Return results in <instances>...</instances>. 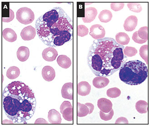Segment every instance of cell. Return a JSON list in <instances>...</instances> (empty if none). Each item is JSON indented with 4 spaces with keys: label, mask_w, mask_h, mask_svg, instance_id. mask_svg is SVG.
Wrapping results in <instances>:
<instances>
[{
    "label": "cell",
    "mask_w": 150,
    "mask_h": 126,
    "mask_svg": "<svg viewBox=\"0 0 150 126\" xmlns=\"http://www.w3.org/2000/svg\"><path fill=\"white\" fill-rule=\"evenodd\" d=\"M2 36L5 40L9 42H13L17 40L15 32L10 28H6L2 31Z\"/></svg>",
    "instance_id": "d6986e66"
},
{
    "label": "cell",
    "mask_w": 150,
    "mask_h": 126,
    "mask_svg": "<svg viewBox=\"0 0 150 126\" xmlns=\"http://www.w3.org/2000/svg\"><path fill=\"white\" fill-rule=\"evenodd\" d=\"M6 15H7L6 18L2 19L3 22H9L14 18V12L9 8V6H8L6 5H5V6H3L2 10V17H5Z\"/></svg>",
    "instance_id": "ffe728a7"
},
{
    "label": "cell",
    "mask_w": 150,
    "mask_h": 126,
    "mask_svg": "<svg viewBox=\"0 0 150 126\" xmlns=\"http://www.w3.org/2000/svg\"><path fill=\"white\" fill-rule=\"evenodd\" d=\"M89 32L88 29L84 25H79L78 26V36L83 37L87 36Z\"/></svg>",
    "instance_id": "d6a6232c"
},
{
    "label": "cell",
    "mask_w": 150,
    "mask_h": 126,
    "mask_svg": "<svg viewBox=\"0 0 150 126\" xmlns=\"http://www.w3.org/2000/svg\"><path fill=\"white\" fill-rule=\"evenodd\" d=\"M112 17L111 11L108 10H102L99 15L98 18L100 22L103 23L109 22L111 21Z\"/></svg>",
    "instance_id": "603a6c76"
},
{
    "label": "cell",
    "mask_w": 150,
    "mask_h": 126,
    "mask_svg": "<svg viewBox=\"0 0 150 126\" xmlns=\"http://www.w3.org/2000/svg\"><path fill=\"white\" fill-rule=\"evenodd\" d=\"M148 75L147 66L139 60L130 61L120 69V80L127 85H139L146 80Z\"/></svg>",
    "instance_id": "277c9868"
},
{
    "label": "cell",
    "mask_w": 150,
    "mask_h": 126,
    "mask_svg": "<svg viewBox=\"0 0 150 126\" xmlns=\"http://www.w3.org/2000/svg\"><path fill=\"white\" fill-rule=\"evenodd\" d=\"M20 74V71L19 68L15 66L10 67L6 72V77L11 80L16 79L19 76Z\"/></svg>",
    "instance_id": "cb8c5ba5"
},
{
    "label": "cell",
    "mask_w": 150,
    "mask_h": 126,
    "mask_svg": "<svg viewBox=\"0 0 150 126\" xmlns=\"http://www.w3.org/2000/svg\"><path fill=\"white\" fill-rule=\"evenodd\" d=\"M110 81L106 77H97L93 80L92 83L94 86L98 89H101L107 86Z\"/></svg>",
    "instance_id": "e0dca14e"
},
{
    "label": "cell",
    "mask_w": 150,
    "mask_h": 126,
    "mask_svg": "<svg viewBox=\"0 0 150 126\" xmlns=\"http://www.w3.org/2000/svg\"><path fill=\"white\" fill-rule=\"evenodd\" d=\"M98 14V10L94 7H88L85 10V17L82 18L83 22L86 23H91L95 19Z\"/></svg>",
    "instance_id": "7c38bea8"
},
{
    "label": "cell",
    "mask_w": 150,
    "mask_h": 126,
    "mask_svg": "<svg viewBox=\"0 0 150 126\" xmlns=\"http://www.w3.org/2000/svg\"><path fill=\"white\" fill-rule=\"evenodd\" d=\"M132 40L136 43H139V44H142V43H145L146 42L147 40H144L141 39L139 36H138V32L137 31L133 33V36H132Z\"/></svg>",
    "instance_id": "e575fe53"
},
{
    "label": "cell",
    "mask_w": 150,
    "mask_h": 126,
    "mask_svg": "<svg viewBox=\"0 0 150 126\" xmlns=\"http://www.w3.org/2000/svg\"><path fill=\"white\" fill-rule=\"evenodd\" d=\"M85 104L87 105V107L89 109V114H91L94 109V106L93 104L90 103H86Z\"/></svg>",
    "instance_id": "74e56055"
},
{
    "label": "cell",
    "mask_w": 150,
    "mask_h": 126,
    "mask_svg": "<svg viewBox=\"0 0 150 126\" xmlns=\"http://www.w3.org/2000/svg\"><path fill=\"white\" fill-rule=\"evenodd\" d=\"M129 36L125 33L120 32L117 33L116 36V41L122 45H128L130 42Z\"/></svg>",
    "instance_id": "7402d4cb"
},
{
    "label": "cell",
    "mask_w": 150,
    "mask_h": 126,
    "mask_svg": "<svg viewBox=\"0 0 150 126\" xmlns=\"http://www.w3.org/2000/svg\"><path fill=\"white\" fill-rule=\"evenodd\" d=\"M35 27L40 39L49 47L61 46L72 40V20L61 7H54L40 16Z\"/></svg>",
    "instance_id": "7a4b0ae2"
},
{
    "label": "cell",
    "mask_w": 150,
    "mask_h": 126,
    "mask_svg": "<svg viewBox=\"0 0 150 126\" xmlns=\"http://www.w3.org/2000/svg\"><path fill=\"white\" fill-rule=\"evenodd\" d=\"M90 35L96 40H99L104 38L105 30L101 25L96 24L91 27Z\"/></svg>",
    "instance_id": "52a82bcc"
},
{
    "label": "cell",
    "mask_w": 150,
    "mask_h": 126,
    "mask_svg": "<svg viewBox=\"0 0 150 126\" xmlns=\"http://www.w3.org/2000/svg\"><path fill=\"white\" fill-rule=\"evenodd\" d=\"M121 94L120 89L117 87L110 88L107 90V95L108 97L111 98H116L119 97Z\"/></svg>",
    "instance_id": "4316f807"
},
{
    "label": "cell",
    "mask_w": 150,
    "mask_h": 126,
    "mask_svg": "<svg viewBox=\"0 0 150 126\" xmlns=\"http://www.w3.org/2000/svg\"><path fill=\"white\" fill-rule=\"evenodd\" d=\"M16 19L21 23L24 24H29L34 20V13L30 8L22 7L18 10L16 12Z\"/></svg>",
    "instance_id": "5b68a950"
},
{
    "label": "cell",
    "mask_w": 150,
    "mask_h": 126,
    "mask_svg": "<svg viewBox=\"0 0 150 126\" xmlns=\"http://www.w3.org/2000/svg\"><path fill=\"white\" fill-rule=\"evenodd\" d=\"M60 110L65 120L69 122L73 120V107L69 101H64L60 106Z\"/></svg>",
    "instance_id": "8992f818"
},
{
    "label": "cell",
    "mask_w": 150,
    "mask_h": 126,
    "mask_svg": "<svg viewBox=\"0 0 150 126\" xmlns=\"http://www.w3.org/2000/svg\"><path fill=\"white\" fill-rule=\"evenodd\" d=\"M127 6L131 11L136 13H139L142 11V8L141 4L138 3H129L127 4Z\"/></svg>",
    "instance_id": "f1b7e54d"
},
{
    "label": "cell",
    "mask_w": 150,
    "mask_h": 126,
    "mask_svg": "<svg viewBox=\"0 0 150 126\" xmlns=\"http://www.w3.org/2000/svg\"><path fill=\"white\" fill-rule=\"evenodd\" d=\"M125 56L129 57L134 56L137 53V50L135 47H126L123 50Z\"/></svg>",
    "instance_id": "4dcf8cb0"
},
{
    "label": "cell",
    "mask_w": 150,
    "mask_h": 126,
    "mask_svg": "<svg viewBox=\"0 0 150 126\" xmlns=\"http://www.w3.org/2000/svg\"><path fill=\"white\" fill-rule=\"evenodd\" d=\"M89 113V109L87 105L80 103H78V116L84 117Z\"/></svg>",
    "instance_id": "484cf974"
},
{
    "label": "cell",
    "mask_w": 150,
    "mask_h": 126,
    "mask_svg": "<svg viewBox=\"0 0 150 126\" xmlns=\"http://www.w3.org/2000/svg\"><path fill=\"white\" fill-rule=\"evenodd\" d=\"M148 27L144 26L138 30V31H137L138 36L141 39L144 40H148Z\"/></svg>",
    "instance_id": "f546056e"
},
{
    "label": "cell",
    "mask_w": 150,
    "mask_h": 126,
    "mask_svg": "<svg viewBox=\"0 0 150 126\" xmlns=\"http://www.w3.org/2000/svg\"><path fill=\"white\" fill-rule=\"evenodd\" d=\"M137 17L135 15H131L127 18L124 22L123 27L127 31H132L136 29L137 25Z\"/></svg>",
    "instance_id": "30bf717a"
},
{
    "label": "cell",
    "mask_w": 150,
    "mask_h": 126,
    "mask_svg": "<svg viewBox=\"0 0 150 126\" xmlns=\"http://www.w3.org/2000/svg\"><path fill=\"white\" fill-rule=\"evenodd\" d=\"M57 63L61 68L67 69L71 65V61L70 58L64 55H61L58 56L57 59Z\"/></svg>",
    "instance_id": "44dd1931"
},
{
    "label": "cell",
    "mask_w": 150,
    "mask_h": 126,
    "mask_svg": "<svg viewBox=\"0 0 150 126\" xmlns=\"http://www.w3.org/2000/svg\"><path fill=\"white\" fill-rule=\"evenodd\" d=\"M91 86L88 82L83 81L78 83V94L81 96H85L90 93Z\"/></svg>",
    "instance_id": "9a60e30c"
},
{
    "label": "cell",
    "mask_w": 150,
    "mask_h": 126,
    "mask_svg": "<svg viewBox=\"0 0 150 126\" xmlns=\"http://www.w3.org/2000/svg\"><path fill=\"white\" fill-rule=\"evenodd\" d=\"M62 95L64 99L73 100V83L69 82L63 85L62 89Z\"/></svg>",
    "instance_id": "5bb4252c"
},
{
    "label": "cell",
    "mask_w": 150,
    "mask_h": 126,
    "mask_svg": "<svg viewBox=\"0 0 150 126\" xmlns=\"http://www.w3.org/2000/svg\"><path fill=\"white\" fill-rule=\"evenodd\" d=\"M124 49V46L112 38L95 40L88 52V66L96 77L112 76L127 61Z\"/></svg>",
    "instance_id": "6da1fadb"
},
{
    "label": "cell",
    "mask_w": 150,
    "mask_h": 126,
    "mask_svg": "<svg viewBox=\"0 0 150 126\" xmlns=\"http://www.w3.org/2000/svg\"><path fill=\"white\" fill-rule=\"evenodd\" d=\"M48 118L51 124H60L62 123L61 114L54 109H51L49 111Z\"/></svg>",
    "instance_id": "2e32d148"
},
{
    "label": "cell",
    "mask_w": 150,
    "mask_h": 126,
    "mask_svg": "<svg viewBox=\"0 0 150 126\" xmlns=\"http://www.w3.org/2000/svg\"><path fill=\"white\" fill-rule=\"evenodd\" d=\"M129 123L127 119L124 117H120L116 120V124H128Z\"/></svg>",
    "instance_id": "d590c367"
},
{
    "label": "cell",
    "mask_w": 150,
    "mask_h": 126,
    "mask_svg": "<svg viewBox=\"0 0 150 126\" xmlns=\"http://www.w3.org/2000/svg\"><path fill=\"white\" fill-rule=\"evenodd\" d=\"M124 3H112L111 4V8L115 11H118L122 9L124 7Z\"/></svg>",
    "instance_id": "836d02e7"
},
{
    "label": "cell",
    "mask_w": 150,
    "mask_h": 126,
    "mask_svg": "<svg viewBox=\"0 0 150 126\" xmlns=\"http://www.w3.org/2000/svg\"><path fill=\"white\" fill-rule=\"evenodd\" d=\"M17 57L21 62H25L28 59L30 56V51L28 47L21 46L18 49L16 53Z\"/></svg>",
    "instance_id": "ac0fdd59"
},
{
    "label": "cell",
    "mask_w": 150,
    "mask_h": 126,
    "mask_svg": "<svg viewBox=\"0 0 150 126\" xmlns=\"http://www.w3.org/2000/svg\"><path fill=\"white\" fill-rule=\"evenodd\" d=\"M148 45H145L142 46L139 50L140 55L143 60H144L146 64H148Z\"/></svg>",
    "instance_id": "83f0119b"
},
{
    "label": "cell",
    "mask_w": 150,
    "mask_h": 126,
    "mask_svg": "<svg viewBox=\"0 0 150 126\" xmlns=\"http://www.w3.org/2000/svg\"><path fill=\"white\" fill-rule=\"evenodd\" d=\"M3 109L14 123H25L34 114L36 100L32 89L20 81L12 82L2 92Z\"/></svg>",
    "instance_id": "3957f363"
},
{
    "label": "cell",
    "mask_w": 150,
    "mask_h": 126,
    "mask_svg": "<svg viewBox=\"0 0 150 126\" xmlns=\"http://www.w3.org/2000/svg\"><path fill=\"white\" fill-rule=\"evenodd\" d=\"M42 55L44 59L46 61L52 62L56 60L58 53L53 47H49L44 50Z\"/></svg>",
    "instance_id": "8fae6325"
},
{
    "label": "cell",
    "mask_w": 150,
    "mask_h": 126,
    "mask_svg": "<svg viewBox=\"0 0 150 126\" xmlns=\"http://www.w3.org/2000/svg\"><path fill=\"white\" fill-rule=\"evenodd\" d=\"M42 76L45 81H52L56 77V73L54 69L51 66H45L42 70Z\"/></svg>",
    "instance_id": "4fadbf2b"
},
{
    "label": "cell",
    "mask_w": 150,
    "mask_h": 126,
    "mask_svg": "<svg viewBox=\"0 0 150 126\" xmlns=\"http://www.w3.org/2000/svg\"><path fill=\"white\" fill-rule=\"evenodd\" d=\"M98 106L100 111L107 113L112 109V103L106 98H100L98 100Z\"/></svg>",
    "instance_id": "9c48e42d"
},
{
    "label": "cell",
    "mask_w": 150,
    "mask_h": 126,
    "mask_svg": "<svg viewBox=\"0 0 150 126\" xmlns=\"http://www.w3.org/2000/svg\"><path fill=\"white\" fill-rule=\"evenodd\" d=\"M136 109L141 114L146 113L148 111V103L144 100H139L136 104Z\"/></svg>",
    "instance_id": "d4e9b609"
},
{
    "label": "cell",
    "mask_w": 150,
    "mask_h": 126,
    "mask_svg": "<svg viewBox=\"0 0 150 126\" xmlns=\"http://www.w3.org/2000/svg\"><path fill=\"white\" fill-rule=\"evenodd\" d=\"M114 111L112 109L108 113H105L102 111H100V118L104 121H108L111 120L113 116Z\"/></svg>",
    "instance_id": "1f68e13d"
},
{
    "label": "cell",
    "mask_w": 150,
    "mask_h": 126,
    "mask_svg": "<svg viewBox=\"0 0 150 126\" xmlns=\"http://www.w3.org/2000/svg\"><path fill=\"white\" fill-rule=\"evenodd\" d=\"M35 124H47L48 123L47 122V121L45 119L42 118H39L38 119H37L36 121L35 122Z\"/></svg>",
    "instance_id": "8d00e7d4"
},
{
    "label": "cell",
    "mask_w": 150,
    "mask_h": 126,
    "mask_svg": "<svg viewBox=\"0 0 150 126\" xmlns=\"http://www.w3.org/2000/svg\"><path fill=\"white\" fill-rule=\"evenodd\" d=\"M36 35V29L30 25L24 28L21 33V38L25 41L33 40Z\"/></svg>",
    "instance_id": "ba28073f"
}]
</instances>
